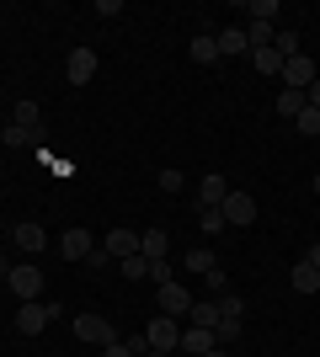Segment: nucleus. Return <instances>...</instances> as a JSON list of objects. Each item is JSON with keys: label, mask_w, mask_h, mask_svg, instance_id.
Listing matches in <instances>:
<instances>
[{"label": "nucleus", "mask_w": 320, "mask_h": 357, "mask_svg": "<svg viewBox=\"0 0 320 357\" xmlns=\"http://www.w3.org/2000/svg\"><path fill=\"white\" fill-rule=\"evenodd\" d=\"M219 213H224V229H251V224H257V197L241 192V187H229V197L219 203Z\"/></svg>", "instance_id": "obj_1"}, {"label": "nucleus", "mask_w": 320, "mask_h": 357, "mask_svg": "<svg viewBox=\"0 0 320 357\" xmlns=\"http://www.w3.org/2000/svg\"><path fill=\"white\" fill-rule=\"evenodd\" d=\"M54 314H64L59 304H43V298H32V304H22V310H16V331H22V336H38V331H43Z\"/></svg>", "instance_id": "obj_2"}, {"label": "nucleus", "mask_w": 320, "mask_h": 357, "mask_svg": "<svg viewBox=\"0 0 320 357\" xmlns=\"http://www.w3.org/2000/svg\"><path fill=\"white\" fill-rule=\"evenodd\" d=\"M6 283H11V294L22 298V304H32V298L43 294V272H38V261H22V267H11Z\"/></svg>", "instance_id": "obj_3"}, {"label": "nucleus", "mask_w": 320, "mask_h": 357, "mask_svg": "<svg viewBox=\"0 0 320 357\" xmlns=\"http://www.w3.org/2000/svg\"><path fill=\"white\" fill-rule=\"evenodd\" d=\"M75 342L107 347V342H118V336H112V320H107V314H75Z\"/></svg>", "instance_id": "obj_4"}, {"label": "nucleus", "mask_w": 320, "mask_h": 357, "mask_svg": "<svg viewBox=\"0 0 320 357\" xmlns=\"http://www.w3.org/2000/svg\"><path fill=\"white\" fill-rule=\"evenodd\" d=\"M144 336H150V352H176V342H182V326H176L171 314H155Z\"/></svg>", "instance_id": "obj_5"}, {"label": "nucleus", "mask_w": 320, "mask_h": 357, "mask_svg": "<svg viewBox=\"0 0 320 357\" xmlns=\"http://www.w3.org/2000/svg\"><path fill=\"white\" fill-rule=\"evenodd\" d=\"M277 75H283V80H289V91H310V86H315V59H305V54H294V59H283V70H277Z\"/></svg>", "instance_id": "obj_6"}, {"label": "nucleus", "mask_w": 320, "mask_h": 357, "mask_svg": "<svg viewBox=\"0 0 320 357\" xmlns=\"http://www.w3.org/2000/svg\"><path fill=\"white\" fill-rule=\"evenodd\" d=\"M213 347H219V336H213L208 326H182V342H176L182 357H203V352H213Z\"/></svg>", "instance_id": "obj_7"}, {"label": "nucleus", "mask_w": 320, "mask_h": 357, "mask_svg": "<svg viewBox=\"0 0 320 357\" xmlns=\"http://www.w3.org/2000/svg\"><path fill=\"white\" fill-rule=\"evenodd\" d=\"M64 75H70V86H91V75H96V54H91V48H75V54L64 59Z\"/></svg>", "instance_id": "obj_8"}, {"label": "nucleus", "mask_w": 320, "mask_h": 357, "mask_svg": "<svg viewBox=\"0 0 320 357\" xmlns=\"http://www.w3.org/2000/svg\"><path fill=\"white\" fill-rule=\"evenodd\" d=\"M187 310H192V294H187L176 278H171V283H160V314H171V320H176V314H187Z\"/></svg>", "instance_id": "obj_9"}, {"label": "nucleus", "mask_w": 320, "mask_h": 357, "mask_svg": "<svg viewBox=\"0 0 320 357\" xmlns=\"http://www.w3.org/2000/svg\"><path fill=\"white\" fill-rule=\"evenodd\" d=\"M59 251L70 256V261H86V256L96 251V240H91V229H64V235H59Z\"/></svg>", "instance_id": "obj_10"}, {"label": "nucleus", "mask_w": 320, "mask_h": 357, "mask_svg": "<svg viewBox=\"0 0 320 357\" xmlns=\"http://www.w3.org/2000/svg\"><path fill=\"white\" fill-rule=\"evenodd\" d=\"M102 251L112 256V261H123V256H139V229H112V235L102 240Z\"/></svg>", "instance_id": "obj_11"}, {"label": "nucleus", "mask_w": 320, "mask_h": 357, "mask_svg": "<svg viewBox=\"0 0 320 357\" xmlns=\"http://www.w3.org/2000/svg\"><path fill=\"white\" fill-rule=\"evenodd\" d=\"M11 240H16V245H22V251H27V256H38V251H43V245H48L43 224H16V229H11Z\"/></svg>", "instance_id": "obj_12"}, {"label": "nucleus", "mask_w": 320, "mask_h": 357, "mask_svg": "<svg viewBox=\"0 0 320 357\" xmlns=\"http://www.w3.org/2000/svg\"><path fill=\"white\" fill-rule=\"evenodd\" d=\"M229 197V181L224 176H203V187H198V208H219Z\"/></svg>", "instance_id": "obj_13"}, {"label": "nucleus", "mask_w": 320, "mask_h": 357, "mask_svg": "<svg viewBox=\"0 0 320 357\" xmlns=\"http://www.w3.org/2000/svg\"><path fill=\"white\" fill-rule=\"evenodd\" d=\"M139 256H144V261H166V229H144V235H139Z\"/></svg>", "instance_id": "obj_14"}, {"label": "nucleus", "mask_w": 320, "mask_h": 357, "mask_svg": "<svg viewBox=\"0 0 320 357\" xmlns=\"http://www.w3.org/2000/svg\"><path fill=\"white\" fill-rule=\"evenodd\" d=\"M213 43H219V59H235V54H245V48H251V43H245V27H224Z\"/></svg>", "instance_id": "obj_15"}, {"label": "nucleus", "mask_w": 320, "mask_h": 357, "mask_svg": "<svg viewBox=\"0 0 320 357\" xmlns=\"http://www.w3.org/2000/svg\"><path fill=\"white\" fill-rule=\"evenodd\" d=\"M289 283H294V294H305V298H310V294H320V272L310 267V261H299V267L289 272Z\"/></svg>", "instance_id": "obj_16"}, {"label": "nucleus", "mask_w": 320, "mask_h": 357, "mask_svg": "<svg viewBox=\"0 0 320 357\" xmlns=\"http://www.w3.org/2000/svg\"><path fill=\"white\" fill-rule=\"evenodd\" d=\"M187 326H219V304H208V298H192V310H187Z\"/></svg>", "instance_id": "obj_17"}, {"label": "nucleus", "mask_w": 320, "mask_h": 357, "mask_svg": "<svg viewBox=\"0 0 320 357\" xmlns=\"http://www.w3.org/2000/svg\"><path fill=\"white\" fill-rule=\"evenodd\" d=\"M187 54H192V59H198V64H219V43H213L208 32H198V38L187 43Z\"/></svg>", "instance_id": "obj_18"}, {"label": "nucleus", "mask_w": 320, "mask_h": 357, "mask_svg": "<svg viewBox=\"0 0 320 357\" xmlns=\"http://www.w3.org/2000/svg\"><path fill=\"white\" fill-rule=\"evenodd\" d=\"M305 107H310L305 91H289V86H283V96H277V118H299Z\"/></svg>", "instance_id": "obj_19"}, {"label": "nucleus", "mask_w": 320, "mask_h": 357, "mask_svg": "<svg viewBox=\"0 0 320 357\" xmlns=\"http://www.w3.org/2000/svg\"><path fill=\"white\" fill-rule=\"evenodd\" d=\"M187 272H203V278H208V272H219V261H213L208 245H192V251H187Z\"/></svg>", "instance_id": "obj_20"}, {"label": "nucleus", "mask_w": 320, "mask_h": 357, "mask_svg": "<svg viewBox=\"0 0 320 357\" xmlns=\"http://www.w3.org/2000/svg\"><path fill=\"white\" fill-rule=\"evenodd\" d=\"M273 38H277L273 22H251V27H245V43L251 48H273Z\"/></svg>", "instance_id": "obj_21"}, {"label": "nucleus", "mask_w": 320, "mask_h": 357, "mask_svg": "<svg viewBox=\"0 0 320 357\" xmlns=\"http://www.w3.org/2000/svg\"><path fill=\"white\" fill-rule=\"evenodd\" d=\"M251 64H257L261 75H277L283 70V54H277V48H251Z\"/></svg>", "instance_id": "obj_22"}, {"label": "nucleus", "mask_w": 320, "mask_h": 357, "mask_svg": "<svg viewBox=\"0 0 320 357\" xmlns=\"http://www.w3.org/2000/svg\"><path fill=\"white\" fill-rule=\"evenodd\" d=\"M294 128H299L305 139H320V107H305V112L294 118Z\"/></svg>", "instance_id": "obj_23"}, {"label": "nucleus", "mask_w": 320, "mask_h": 357, "mask_svg": "<svg viewBox=\"0 0 320 357\" xmlns=\"http://www.w3.org/2000/svg\"><path fill=\"white\" fill-rule=\"evenodd\" d=\"M213 336H219V347H229L235 336H241V320H235V314H219V326H213Z\"/></svg>", "instance_id": "obj_24"}, {"label": "nucleus", "mask_w": 320, "mask_h": 357, "mask_svg": "<svg viewBox=\"0 0 320 357\" xmlns=\"http://www.w3.org/2000/svg\"><path fill=\"white\" fill-rule=\"evenodd\" d=\"M273 48L283 54V59H294V54H299V32H294V27H283V32L273 38Z\"/></svg>", "instance_id": "obj_25"}, {"label": "nucleus", "mask_w": 320, "mask_h": 357, "mask_svg": "<svg viewBox=\"0 0 320 357\" xmlns=\"http://www.w3.org/2000/svg\"><path fill=\"white\" fill-rule=\"evenodd\" d=\"M118 272H123V278H150V261H144V256H123Z\"/></svg>", "instance_id": "obj_26"}, {"label": "nucleus", "mask_w": 320, "mask_h": 357, "mask_svg": "<svg viewBox=\"0 0 320 357\" xmlns=\"http://www.w3.org/2000/svg\"><path fill=\"white\" fill-rule=\"evenodd\" d=\"M245 16H251V22H273V16H277V0H251Z\"/></svg>", "instance_id": "obj_27"}, {"label": "nucleus", "mask_w": 320, "mask_h": 357, "mask_svg": "<svg viewBox=\"0 0 320 357\" xmlns=\"http://www.w3.org/2000/svg\"><path fill=\"white\" fill-rule=\"evenodd\" d=\"M213 304H219V314H235V320L245 314V298H241V294H219Z\"/></svg>", "instance_id": "obj_28"}, {"label": "nucleus", "mask_w": 320, "mask_h": 357, "mask_svg": "<svg viewBox=\"0 0 320 357\" xmlns=\"http://www.w3.org/2000/svg\"><path fill=\"white\" fill-rule=\"evenodd\" d=\"M198 224H203V235H219V229H224V213L219 208H198Z\"/></svg>", "instance_id": "obj_29"}, {"label": "nucleus", "mask_w": 320, "mask_h": 357, "mask_svg": "<svg viewBox=\"0 0 320 357\" xmlns=\"http://www.w3.org/2000/svg\"><path fill=\"white\" fill-rule=\"evenodd\" d=\"M0 144H11V149H27V144H32V134H27V128H16V123H11V128L0 134Z\"/></svg>", "instance_id": "obj_30"}, {"label": "nucleus", "mask_w": 320, "mask_h": 357, "mask_svg": "<svg viewBox=\"0 0 320 357\" xmlns=\"http://www.w3.org/2000/svg\"><path fill=\"white\" fill-rule=\"evenodd\" d=\"M187 181H182V171H176V165H166V171H160V192H182Z\"/></svg>", "instance_id": "obj_31"}, {"label": "nucleus", "mask_w": 320, "mask_h": 357, "mask_svg": "<svg viewBox=\"0 0 320 357\" xmlns=\"http://www.w3.org/2000/svg\"><path fill=\"white\" fill-rule=\"evenodd\" d=\"M123 347H128V352H134V357H144V352H150V336H128V342H123Z\"/></svg>", "instance_id": "obj_32"}, {"label": "nucleus", "mask_w": 320, "mask_h": 357, "mask_svg": "<svg viewBox=\"0 0 320 357\" xmlns=\"http://www.w3.org/2000/svg\"><path fill=\"white\" fill-rule=\"evenodd\" d=\"M102 357H134V352H128L123 342H107V347H102Z\"/></svg>", "instance_id": "obj_33"}, {"label": "nucleus", "mask_w": 320, "mask_h": 357, "mask_svg": "<svg viewBox=\"0 0 320 357\" xmlns=\"http://www.w3.org/2000/svg\"><path fill=\"white\" fill-rule=\"evenodd\" d=\"M305 261H310V267L320 272V240H315V245H310V256H305Z\"/></svg>", "instance_id": "obj_34"}, {"label": "nucleus", "mask_w": 320, "mask_h": 357, "mask_svg": "<svg viewBox=\"0 0 320 357\" xmlns=\"http://www.w3.org/2000/svg\"><path fill=\"white\" fill-rule=\"evenodd\" d=\"M305 96H310V107H320V75H315V86H310Z\"/></svg>", "instance_id": "obj_35"}, {"label": "nucleus", "mask_w": 320, "mask_h": 357, "mask_svg": "<svg viewBox=\"0 0 320 357\" xmlns=\"http://www.w3.org/2000/svg\"><path fill=\"white\" fill-rule=\"evenodd\" d=\"M0 278H11V261H6V251H0Z\"/></svg>", "instance_id": "obj_36"}, {"label": "nucleus", "mask_w": 320, "mask_h": 357, "mask_svg": "<svg viewBox=\"0 0 320 357\" xmlns=\"http://www.w3.org/2000/svg\"><path fill=\"white\" fill-rule=\"evenodd\" d=\"M203 357H229V347H213V352H203Z\"/></svg>", "instance_id": "obj_37"}, {"label": "nucleus", "mask_w": 320, "mask_h": 357, "mask_svg": "<svg viewBox=\"0 0 320 357\" xmlns=\"http://www.w3.org/2000/svg\"><path fill=\"white\" fill-rule=\"evenodd\" d=\"M315 197H320V171H315Z\"/></svg>", "instance_id": "obj_38"}, {"label": "nucleus", "mask_w": 320, "mask_h": 357, "mask_svg": "<svg viewBox=\"0 0 320 357\" xmlns=\"http://www.w3.org/2000/svg\"><path fill=\"white\" fill-rule=\"evenodd\" d=\"M144 357H171V352H144Z\"/></svg>", "instance_id": "obj_39"}]
</instances>
